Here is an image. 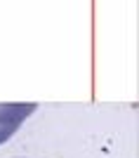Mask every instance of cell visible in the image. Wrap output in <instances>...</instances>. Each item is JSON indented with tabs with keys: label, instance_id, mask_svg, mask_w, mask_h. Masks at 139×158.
<instances>
[{
	"label": "cell",
	"instance_id": "6da1fadb",
	"mask_svg": "<svg viewBox=\"0 0 139 158\" xmlns=\"http://www.w3.org/2000/svg\"><path fill=\"white\" fill-rule=\"evenodd\" d=\"M33 111L35 104H0V144L12 137Z\"/></svg>",
	"mask_w": 139,
	"mask_h": 158
}]
</instances>
